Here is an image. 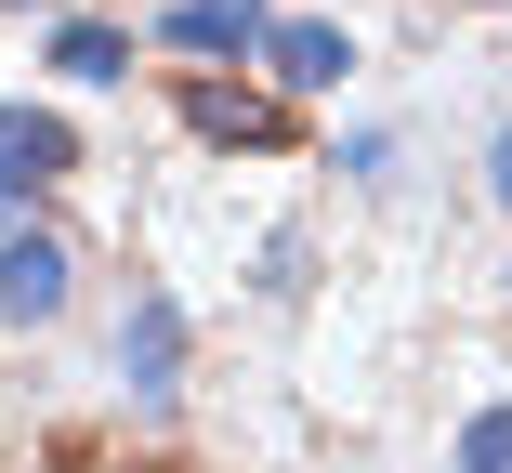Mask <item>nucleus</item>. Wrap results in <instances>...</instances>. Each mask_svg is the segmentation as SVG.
<instances>
[{"instance_id": "1", "label": "nucleus", "mask_w": 512, "mask_h": 473, "mask_svg": "<svg viewBox=\"0 0 512 473\" xmlns=\"http://www.w3.org/2000/svg\"><path fill=\"white\" fill-rule=\"evenodd\" d=\"M66 171H79V132L53 106H0V224H27V198L66 184Z\"/></svg>"}, {"instance_id": "2", "label": "nucleus", "mask_w": 512, "mask_h": 473, "mask_svg": "<svg viewBox=\"0 0 512 473\" xmlns=\"http://www.w3.org/2000/svg\"><path fill=\"white\" fill-rule=\"evenodd\" d=\"M119 382H132L145 408L184 395V303H171V290H132V316H119Z\"/></svg>"}, {"instance_id": "3", "label": "nucleus", "mask_w": 512, "mask_h": 473, "mask_svg": "<svg viewBox=\"0 0 512 473\" xmlns=\"http://www.w3.org/2000/svg\"><path fill=\"white\" fill-rule=\"evenodd\" d=\"M53 316H66V237L14 224L0 237V329H53Z\"/></svg>"}, {"instance_id": "4", "label": "nucleus", "mask_w": 512, "mask_h": 473, "mask_svg": "<svg viewBox=\"0 0 512 473\" xmlns=\"http://www.w3.org/2000/svg\"><path fill=\"white\" fill-rule=\"evenodd\" d=\"M263 27H276L263 0H171V14H158V40H171V53H197V66H250V53H263Z\"/></svg>"}, {"instance_id": "5", "label": "nucleus", "mask_w": 512, "mask_h": 473, "mask_svg": "<svg viewBox=\"0 0 512 473\" xmlns=\"http://www.w3.org/2000/svg\"><path fill=\"white\" fill-rule=\"evenodd\" d=\"M171 106H184V132H211V145H276V132H289L276 92H250V79H184Z\"/></svg>"}, {"instance_id": "6", "label": "nucleus", "mask_w": 512, "mask_h": 473, "mask_svg": "<svg viewBox=\"0 0 512 473\" xmlns=\"http://www.w3.org/2000/svg\"><path fill=\"white\" fill-rule=\"evenodd\" d=\"M250 66H263L276 92H342V79H355V40H342V27H263Z\"/></svg>"}, {"instance_id": "7", "label": "nucleus", "mask_w": 512, "mask_h": 473, "mask_svg": "<svg viewBox=\"0 0 512 473\" xmlns=\"http://www.w3.org/2000/svg\"><path fill=\"white\" fill-rule=\"evenodd\" d=\"M53 79H132V27L66 14V27H53Z\"/></svg>"}, {"instance_id": "8", "label": "nucleus", "mask_w": 512, "mask_h": 473, "mask_svg": "<svg viewBox=\"0 0 512 473\" xmlns=\"http://www.w3.org/2000/svg\"><path fill=\"white\" fill-rule=\"evenodd\" d=\"M447 473H512V408H473L460 447H447Z\"/></svg>"}, {"instance_id": "9", "label": "nucleus", "mask_w": 512, "mask_h": 473, "mask_svg": "<svg viewBox=\"0 0 512 473\" xmlns=\"http://www.w3.org/2000/svg\"><path fill=\"white\" fill-rule=\"evenodd\" d=\"M486 198H499V211H512V119H499V132H486Z\"/></svg>"}, {"instance_id": "10", "label": "nucleus", "mask_w": 512, "mask_h": 473, "mask_svg": "<svg viewBox=\"0 0 512 473\" xmlns=\"http://www.w3.org/2000/svg\"><path fill=\"white\" fill-rule=\"evenodd\" d=\"M0 14H14V0H0Z\"/></svg>"}, {"instance_id": "11", "label": "nucleus", "mask_w": 512, "mask_h": 473, "mask_svg": "<svg viewBox=\"0 0 512 473\" xmlns=\"http://www.w3.org/2000/svg\"><path fill=\"white\" fill-rule=\"evenodd\" d=\"M486 14H499V0H486Z\"/></svg>"}]
</instances>
